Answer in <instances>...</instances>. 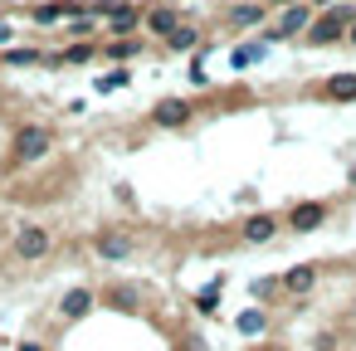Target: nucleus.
<instances>
[{"instance_id":"nucleus-2","label":"nucleus","mask_w":356,"mask_h":351,"mask_svg":"<svg viewBox=\"0 0 356 351\" xmlns=\"http://www.w3.org/2000/svg\"><path fill=\"white\" fill-rule=\"evenodd\" d=\"M49 147H54L49 127H20L15 142H10V161H15V166H30V161L49 156Z\"/></svg>"},{"instance_id":"nucleus-27","label":"nucleus","mask_w":356,"mask_h":351,"mask_svg":"<svg viewBox=\"0 0 356 351\" xmlns=\"http://www.w3.org/2000/svg\"><path fill=\"white\" fill-rule=\"evenodd\" d=\"M346 40H351V44H356V20H351V30H346Z\"/></svg>"},{"instance_id":"nucleus-7","label":"nucleus","mask_w":356,"mask_h":351,"mask_svg":"<svg viewBox=\"0 0 356 351\" xmlns=\"http://www.w3.org/2000/svg\"><path fill=\"white\" fill-rule=\"evenodd\" d=\"M278 283H283L293 297H302V293H312V288H317V268H312V263H298V268H288Z\"/></svg>"},{"instance_id":"nucleus-1","label":"nucleus","mask_w":356,"mask_h":351,"mask_svg":"<svg viewBox=\"0 0 356 351\" xmlns=\"http://www.w3.org/2000/svg\"><path fill=\"white\" fill-rule=\"evenodd\" d=\"M351 20H356V10H351V6H332V10H322V15L307 25V44H312V49L337 44V40L351 30Z\"/></svg>"},{"instance_id":"nucleus-18","label":"nucleus","mask_w":356,"mask_h":351,"mask_svg":"<svg viewBox=\"0 0 356 351\" xmlns=\"http://www.w3.org/2000/svg\"><path fill=\"white\" fill-rule=\"evenodd\" d=\"M259 15H264L259 6H234V10H229V25H254Z\"/></svg>"},{"instance_id":"nucleus-13","label":"nucleus","mask_w":356,"mask_h":351,"mask_svg":"<svg viewBox=\"0 0 356 351\" xmlns=\"http://www.w3.org/2000/svg\"><path fill=\"white\" fill-rule=\"evenodd\" d=\"M64 15H83V6H74V0H59V6H40V10H35V20H40V25L64 20Z\"/></svg>"},{"instance_id":"nucleus-15","label":"nucleus","mask_w":356,"mask_h":351,"mask_svg":"<svg viewBox=\"0 0 356 351\" xmlns=\"http://www.w3.org/2000/svg\"><path fill=\"white\" fill-rule=\"evenodd\" d=\"M108 302H113V307H127V312H132V307L142 302V293H137V288H127V283H118V288H108Z\"/></svg>"},{"instance_id":"nucleus-23","label":"nucleus","mask_w":356,"mask_h":351,"mask_svg":"<svg viewBox=\"0 0 356 351\" xmlns=\"http://www.w3.org/2000/svg\"><path fill=\"white\" fill-rule=\"evenodd\" d=\"M259 54H264V44H244V49H239V54H234V64H254V59H259Z\"/></svg>"},{"instance_id":"nucleus-5","label":"nucleus","mask_w":356,"mask_h":351,"mask_svg":"<svg viewBox=\"0 0 356 351\" xmlns=\"http://www.w3.org/2000/svg\"><path fill=\"white\" fill-rule=\"evenodd\" d=\"M152 117H156V127H181V122H191V103L186 98H161L152 108Z\"/></svg>"},{"instance_id":"nucleus-11","label":"nucleus","mask_w":356,"mask_h":351,"mask_svg":"<svg viewBox=\"0 0 356 351\" xmlns=\"http://www.w3.org/2000/svg\"><path fill=\"white\" fill-rule=\"evenodd\" d=\"M88 307H93V293H88V288H74V293H64V302H59L64 317H88Z\"/></svg>"},{"instance_id":"nucleus-3","label":"nucleus","mask_w":356,"mask_h":351,"mask_svg":"<svg viewBox=\"0 0 356 351\" xmlns=\"http://www.w3.org/2000/svg\"><path fill=\"white\" fill-rule=\"evenodd\" d=\"M54 249V234L49 229H40V225H20L15 229V254L20 259H44Z\"/></svg>"},{"instance_id":"nucleus-9","label":"nucleus","mask_w":356,"mask_h":351,"mask_svg":"<svg viewBox=\"0 0 356 351\" xmlns=\"http://www.w3.org/2000/svg\"><path fill=\"white\" fill-rule=\"evenodd\" d=\"M93 249H98V259H127V254H132V239L113 229V234H98Z\"/></svg>"},{"instance_id":"nucleus-24","label":"nucleus","mask_w":356,"mask_h":351,"mask_svg":"<svg viewBox=\"0 0 356 351\" xmlns=\"http://www.w3.org/2000/svg\"><path fill=\"white\" fill-rule=\"evenodd\" d=\"M273 288H283V283H273V278H259V283H254V297H273Z\"/></svg>"},{"instance_id":"nucleus-8","label":"nucleus","mask_w":356,"mask_h":351,"mask_svg":"<svg viewBox=\"0 0 356 351\" xmlns=\"http://www.w3.org/2000/svg\"><path fill=\"white\" fill-rule=\"evenodd\" d=\"M322 215H327V205H317V200H312V205H293L288 225H293L298 234H307V229H317V225H322Z\"/></svg>"},{"instance_id":"nucleus-4","label":"nucleus","mask_w":356,"mask_h":351,"mask_svg":"<svg viewBox=\"0 0 356 351\" xmlns=\"http://www.w3.org/2000/svg\"><path fill=\"white\" fill-rule=\"evenodd\" d=\"M307 25H312V6H288L278 15L273 35H264V40H293V35H307Z\"/></svg>"},{"instance_id":"nucleus-12","label":"nucleus","mask_w":356,"mask_h":351,"mask_svg":"<svg viewBox=\"0 0 356 351\" xmlns=\"http://www.w3.org/2000/svg\"><path fill=\"white\" fill-rule=\"evenodd\" d=\"M234 327H239L244 336H259V332H268V312H264V307H249V312L234 317Z\"/></svg>"},{"instance_id":"nucleus-26","label":"nucleus","mask_w":356,"mask_h":351,"mask_svg":"<svg viewBox=\"0 0 356 351\" xmlns=\"http://www.w3.org/2000/svg\"><path fill=\"white\" fill-rule=\"evenodd\" d=\"M268 6H283V10H288V6H298V0H268Z\"/></svg>"},{"instance_id":"nucleus-17","label":"nucleus","mask_w":356,"mask_h":351,"mask_svg":"<svg viewBox=\"0 0 356 351\" xmlns=\"http://www.w3.org/2000/svg\"><path fill=\"white\" fill-rule=\"evenodd\" d=\"M166 44H171V49H195V44H200V35H195L191 25H181V30H176V35H171Z\"/></svg>"},{"instance_id":"nucleus-14","label":"nucleus","mask_w":356,"mask_h":351,"mask_svg":"<svg viewBox=\"0 0 356 351\" xmlns=\"http://www.w3.org/2000/svg\"><path fill=\"white\" fill-rule=\"evenodd\" d=\"M132 25H137V10H127V6H113V10H108V30H113V35H127Z\"/></svg>"},{"instance_id":"nucleus-25","label":"nucleus","mask_w":356,"mask_h":351,"mask_svg":"<svg viewBox=\"0 0 356 351\" xmlns=\"http://www.w3.org/2000/svg\"><path fill=\"white\" fill-rule=\"evenodd\" d=\"M20 351H44V346H40V341H25V346H20Z\"/></svg>"},{"instance_id":"nucleus-21","label":"nucleus","mask_w":356,"mask_h":351,"mask_svg":"<svg viewBox=\"0 0 356 351\" xmlns=\"http://www.w3.org/2000/svg\"><path fill=\"white\" fill-rule=\"evenodd\" d=\"M6 59H10L15 69H25V64H40V49H10Z\"/></svg>"},{"instance_id":"nucleus-22","label":"nucleus","mask_w":356,"mask_h":351,"mask_svg":"<svg viewBox=\"0 0 356 351\" xmlns=\"http://www.w3.org/2000/svg\"><path fill=\"white\" fill-rule=\"evenodd\" d=\"M137 54V44L132 40H122V44H108V59H132Z\"/></svg>"},{"instance_id":"nucleus-19","label":"nucleus","mask_w":356,"mask_h":351,"mask_svg":"<svg viewBox=\"0 0 356 351\" xmlns=\"http://www.w3.org/2000/svg\"><path fill=\"white\" fill-rule=\"evenodd\" d=\"M113 88H127V69H113L108 79H98V93H113Z\"/></svg>"},{"instance_id":"nucleus-28","label":"nucleus","mask_w":356,"mask_h":351,"mask_svg":"<svg viewBox=\"0 0 356 351\" xmlns=\"http://www.w3.org/2000/svg\"><path fill=\"white\" fill-rule=\"evenodd\" d=\"M312 6H327V0H312Z\"/></svg>"},{"instance_id":"nucleus-16","label":"nucleus","mask_w":356,"mask_h":351,"mask_svg":"<svg viewBox=\"0 0 356 351\" xmlns=\"http://www.w3.org/2000/svg\"><path fill=\"white\" fill-rule=\"evenodd\" d=\"M327 98H356V74H337L327 83Z\"/></svg>"},{"instance_id":"nucleus-6","label":"nucleus","mask_w":356,"mask_h":351,"mask_svg":"<svg viewBox=\"0 0 356 351\" xmlns=\"http://www.w3.org/2000/svg\"><path fill=\"white\" fill-rule=\"evenodd\" d=\"M239 234H244L249 244H268V239L278 234V220H273V215H249V220L239 225Z\"/></svg>"},{"instance_id":"nucleus-20","label":"nucleus","mask_w":356,"mask_h":351,"mask_svg":"<svg viewBox=\"0 0 356 351\" xmlns=\"http://www.w3.org/2000/svg\"><path fill=\"white\" fill-rule=\"evenodd\" d=\"M59 59H64V64H83V59H93V49H88V44H69Z\"/></svg>"},{"instance_id":"nucleus-10","label":"nucleus","mask_w":356,"mask_h":351,"mask_svg":"<svg viewBox=\"0 0 356 351\" xmlns=\"http://www.w3.org/2000/svg\"><path fill=\"white\" fill-rule=\"evenodd\" d=\"M147 30H152V35H156V40H171V35H176V30H181V15H176V10H166V6H161V10H152V15H147Z\"/></svg>"}]
</instances>
